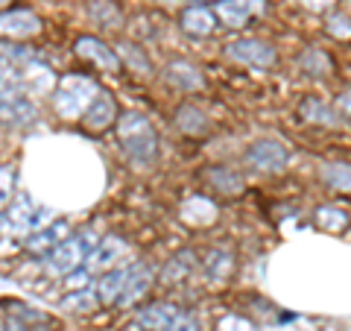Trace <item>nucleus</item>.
I'll return each mask as SVG.
<instances>
[{
  "mask_svg": "<svg viewBox=\"0 0 351 331\" xmlns=\"http://www.w3.org/2000/svg\"><path fill=\"white\" fill-rule=\"evenodd\" d=\"M191 267V261H188V255H179V258H173L170 261V267H167V273H164V279L167 282H173V279H182L184 275V270Z\"/></svg>",
  "mask_w": 351,
  "mask_h": 331,
  "instance_id": "nucleus-14",
  "label": "nucleus"
},
{
  "mask_svg": "<svg viewBox=\"0 0 351 331\" xmlns=\"http://www.w3.org/2000/svg\"><path fill=\"white\" fill-rule=\"evenodd\" d=\"M208 273H211V279H223V273L228 275V270H232V255H228V252H211V255H208Z\"/></svg>",
  "mask_w": 351,
  "mask_h": 331,
  "instance_id": "nucleus-10",
  "label": "nucleus"
},
{
  "mask_svg": "<svg viewBox=\"0 0 351 331\" xmlns=\"http://www.w3.org/2000/svg\"><path fill=\"white\" fill-rule=\"evenodd\" d=\"M234 53H237L240 59H249V62H255V65H269V62H272V50L263 47V44H258V41L237 44Z\"/></svg>",
  "mask_w": 351,
  "mask_h": 331,
  "instance_id": "nucleus-6",
  "label": "nucleus"
},
{
  "mask_svg": "<svg viewBox=\"0 0 351 331\" xmlns=\"http://www.w3.org/2000/svg\"><path fill=\"white\" fill-rule=\"evenodd\" d=\"M179 317V311L176 308H170V305H152V308H147V311H141V326H147V328H152V331H167V326L173 323V319Z\"/></svg>",
  "mask_w": 351,
  "mask_h": 331,
  "instance_id": "nucleus-3",
  "label": "nucleus"
},
{
  "mask_svg": "<svg viewBox=\"0 0 351 331\" xmlns=\"http://www.w3.org/2000/svg\"><path fill=\"white\" fill-rule=\"evenodd\" d=\"M211 179L223 187V191H228V194H237L240 187H243V182H240V176L237 173H228V170H223V173H214Z\"/></svg>",
  "mask_w": 351,
  "mask_h": 331,
  "instance_id": "nucleus-12",
  "label": "nucleus"
},
{
  "mask_svg": "<svg viewBox=\"0 0 351 331\" xmlns=\"http://www.w3.org/2000/svg\"><path fill=\"white\" fill-rule=\"evenodd\" d=\"M3 176H6V170H0V179H3ZM9 185H12V179H6L3 185H0V205L9 200Z\"/></svg>",
  "mask_w": 351,
  "mask_h": 331,
  "instance_id": "nucleus-17",
  "label": "nucleus"
},
{
  "mask_svg": "<svg viewBox=\"0 0 351 331\" xmlns=\"http://www.w3.org/2000/svg\"><path fill=\"white\" fill-rule=\"evenodd\" d=\"M129 120L132 124L123 132L126 152L135 159H149L152 152H156V132L144 124V117H129Z\"/></svg>",
  "mask_w": 351,
  "mask_h": 331,
  "instance_id": "nucleus-1",
  "label": "nucleus"
},
{
  "mask_svg": "<svg viewBox=\"0 0 351 331\" xmlns=\"http://www.w3.org/2000/svg\"><path fill=\"white\" fill-rule=\"evenodd\" d=\"M325 176H328V182L337 185V187H351V168L348 164H331V170Z\"/></svg>",
  "mask_w": 351,
  "mask_h": 331,
  "instance_id": "nucleus-11",
  "label": "nucleus"
},
{
  "mask_svg": "<svg viewBox=\"0 0 351 331\" xmlns=\"http://www.w3.org/2000/svg\"><path fill=\"white\" fill-rule=\"evenodd\" d=\"M64 308H71V311H91L94 308V299L91 296H71V299H64Z\"/></svg>",
  "mask_w": 351,
  "mask_h": 331,
  "instance_id": "nucleus-16",
  "label": "nucleus"
},
{
  "mask_svg": "<svg viewBox=\"0 0 351 331\" xmlns=\"http://www.w3.org/2000/svg\"><path fill=\"white\" fill-rule=\"evenodd\" d=\"M76 47H80L82 56H91V59L100 62L103 68H108V71H117V59H114L108 50H103V44H97L94 38H82L80 44H76Z\"/></svg>",
  "mask_w": 351,
  "mask_h": 331,
  "instance_id": "nucleus-5",
  "label": "nucleus"
},
{
  "mask_svg": "<svg viewBox=\"0 0 351 331\" xmlns=\"http://www.w3.org/2000/svg\"><path fill=\"white\" fill-rule=\"evenodd\" d=\"M88 126L91 129H103V126H108L114 120V103H112V97L108 94H100L97 97V103H94V109L88 112Z\"/></svg>",
  "mask_w": 351,
  "mask_h": 331,
  "instance_id": "nucleus-4",
  "label": "nucleus"
},
{
  "mask_svg": "<svg viewBox=\"0 0 351 331\" xmlns=\"http://www.w3.org/2000/svg\"><path fill=\"white\" fill-rule=\"evenodd\" d=\"M167 331H202V323L196 317H188V314H179L167 326Z\"/></svg>",
  "mask_w": 351,
  "mask_h": 331,
  "instance_id": "nucleus-13",
  "label": "nucleus"
},
{
  "mask_svg": "<svg viewBox=\"0 0 351 331\" xmlns=\"http://www.w3.org/2000/svg\"><path fill=\"white\" fill-rule=\"evenodd\" d=\"M184 24H188V30L191 32H202V36H205V32L208 30H211V18H208V15H188V18H184Z\"/></svg>",
  "mask_w": 351,
  "mask_h": 331,
  "instance_id": "nucleus-15",
  "label": "nucleus"
},
{
  "mask_svg": "<svg viewBox=\"0 0 351 331\" xmlns=\"http://www.w3.org/2000/svg\"><path fill=\"white\" fill-rule=\"evenodd\" d=\"M284 150L276 144V141H258L255 147L249 150V161L255 164L258 170H281L284 168Z\"/></svg>",
  "mask_w": 351,
  "mask_h": 331,
  "instance_id": "nucleus-2",
  "label": "nucleus"
},
{
  "mask_svg": "<svg viewBox=\"0 0 351 331\" xmlns=\"http://www.w3.org/2000/svg\"><path fill=\"white\" fill-rule=\"evenodd\" d=\"M82 255V249L76 247V244H62L56 252H53V267L62 270V273H68L76 267V261H80Z\"/></svg>",
  "mask_w": 351,
  "mask_h": 331,
  "instance_id": "nucleus-7",
  "label": "nucleus"
},
{
  "mask_svg": "<svg viewBox=\"0 0 351 331\" xmlns=\"http://www.w3.org/2000/svg\"><path fill=\"white\" fill-rule=\"evenodd\" d=\"M147 282H149V275H147V273L126 275V284H123V290H120L117 302H132V299H138V296L147 290Z\"/></svg>",
  "mask_w": 351,
  "mask_h": 331,
  "instance_id": "nucleus-8",
  "label": "nucleus"
},
{
  "mask_svg": "<svg viewBox=\"0 0 351 331\" xmlns=\"http://www.w3.org/2000/svg\"><path fill=\"white\" fill-rule=\"evenodd\" d=\"M123 282H126V273H112V275H106V279L100 282V299H106V302L117 299L120 290H123Z\"/></svg>",
  "mask_w": 351,
  "mask_h": 331,
  "instance_id": "nucleus-9",
  "label": "nucleus"
}]
</instances>
